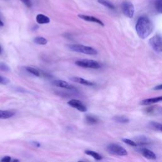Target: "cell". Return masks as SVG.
Returning <instances> with one entry per match:
<instances>
[{"mask_svg": "<svg viewBox=\"0 0 162 162\" xmlns=\"http://www.w3.org/2000/svg\"><path fill=\"white\" fill-rule=\"evenodd\" d=\"M155 7L158 11L160 13H162V1L161 0H157L156 1Z\"/></svg>", "mask_w": 162, "mask_h": 162, "instance_id": "d4e9b609", "label": "cell"}, {"mask_svg": "<svg viewBox=\"0 0 162 162\" xmlns=\"http://www.w3.org/2000/svg\"><path fill=\"white\" fill-rule=\"evenodd\" d=\"M70 80L74 82H76V83L81 84L84 85V86H95V84L93 82L86 80V79H83V78L79 77H72L70 78Z\"/></svg>", "mask_w": 162, "mask_h": 162, "instance_id": "30bf717a", "label": "cell"}, {"mask_svg": "<svg viewBox=\"0 0 162 162\" xmlns=\"http://www.w3.org/2000/svg\"><path fill=\"white\" fill-rule=\"evenodd\" d=\"M137 34L141 39H146L153 32V23L147 17H141L135 25Z\"/></svg>", "mask_w": 162, "mask_h": 162, "instance_id": "6da1fadb", "label": "cell"}, {"mask_svg": "<svg viewBox=\"0 0 162 162\" xmlns=\"http://www.w3.org/2000/svg\"><path fill=\"white\" fill-rule=\"evenodd\" d=\"M11 157H9V156H6V157H3L1 159V161H3V162H10L11 161Z\"/></svg>", "mask_w": 162, "mask_h": 162, "instance_id": "f1b7e54d", "label": "cell"}, {"mask_svg": "<svg viewBox=\"0 0 162 162\" xmlns=\"http://www.w3.org/2000/svg\"><path fill=\"white\" fill-rule=\"evenodd\" d=\"M75 65L80 67L86 68V69H98L101 68L100 65L98 61L93 60H89V59H82L75 61Z\"/></svg>", "mask_w": 162, "mask_h": 162, "instance_id": "3957f363", "label": "cell"}, {"mask_svg": "<svg viewBox=\"0 0 162 162\" xmlns=\"http://www.w3.org/2000/svg\"><path fill=\"white\" fill-rule=\"evenodd\" d=\"M98 2L99 4L103 5L104 7L109 8V9L111 10L115 9L114 5L110 1H108V0H98Z\"/></svg>", "mask_w": 162, "mask_h": 162, "instance_id": "d6986e66", "label": "cell"}, {"mask_svg": "<svg viewBox=\"0 0 162 162\" xmlns=\"http://www.w3.org/2000/svg\"><path fill=\"white\" fill-rule=\"evenodd\" d=\"M25 69H26V70L28 72H29L31 74L34 75L36 77H39L40 76V72L38 70H37L36 69H35V68L33 67H25Z\"/></svg>", "mask_w": 162, "mask_h": 162, "instance_id": "603a6c76", "label": "cell"}, {"mask_svg": "<svg viewBox=\"0 0 162 162\" xmlns=\"http://www.w3.org/2000/svg\"><path fill=\"white\" fill-rule=\"evenodd\" d=\"M115 121L120 123H127L129 122V119L124 116H115L113 119Z\"/></svg>", "mask_w": 162, "mask_h": 162, "instance_id": "7402d4cb", "label": "cell"}, {"mask_svg": "<svg viewBox=\"0 0 162 162\" xmlns=\"http://www.w3.org/2000/svg\"><path fill=\"white\" fill-rule=\"evenodd\" d=\"M0 70L3 72H8L10 70V68L7 64L4 63H0Z\"/></svg>", "mask_w": 162, "mask_h": 162, "instance_id": "484cf974", "label": "cell"}, {"mask_svg": "<svg viewBox=\"0 0 162 162\" xmlns=\"http://www.w3.org/2000/svg\"><path fill=\"white\" fill-rule=\"evenodd\" d=\"M78 17H79V18H80L82 20H85V21L96 23H98V24L103 26H103L105 25L104 23L101 20H100L99 19H98V18H96V17H95L80 14V15H78Z\"/></svg>", "mask_w": 162, "mask_h": 162, "instance_id": "ba28073f", "label": "cell"}, {"mask_svg": "<svg viewBox=\"0 0 162 162\" xmlns=\"http://www.w3.org/2000/svg\"><path fill=\"white\" fill-rule=\"evenodd\" d=\"M68 48L73 51L81 53L83 54L91 55H95L97 54V51L95 48L82 45H68Z\"/></svg>", "mask_w": 162, "mask_h": 162, "instance_id": "7a4b0ae2", "label": "cell"}, {"mask_svg": "<svg viewBox=\"0 0 162 162\" xmlns=\"http://www.w3.org/2000/svg\"><path fill=\"white\" fill-rule=\"evenodd\" d=\"M34 43L39 45H45L48 43V40L43 37H36L33 40Z\"/></svg>", "mask_w": 162, "mask_h": 162, "instance_id": "44dd1931", "label": "cell"}, {"mask_svg": "<svg viewBox=\"0 0 162 162\" xmlns=\"http://www.w3.org/2000/svg\"><path fill=\"white\" fill-rule=\"evenodd\" d=\"M122 10L123 13L129 18H133L135 12L134 5L131 2L124 1L122 4Z\"/></svg>", "mask_w": 162, "mask_h": 162, "instance_id": "8992f818", "label": "cell"}, {"mask_svg": "<svg viewBox=\"0 0 162 162\" xmlns=\"http://www.w3.org/2000/svg\"><path fill=\"white\" fill-rule=\"evenodd\" d=\"M53 85H55V86H57L61 88H64V89H75V88L73 85L65 81H62V80L54 81L53 82Z\"/></svg>", "mask_w": 162, "mask_h": 162, "instance_id": "9c48e42d", "label": "cell"}, {"mask_svg": "<svg viewBox=\"0 0 162 162\" xmlns=\"http://www.w3.org/2000/svg\"><path fill=\"white\" fill-rule=\"evenodd\" d=\"M4 25V23L1 21V20L0 19V27H2V26Z\"/></svg>", "mask_w": 162, "mask_h": 162, "instance_id": "1f68e13d", "label": "cell"}, {"mask_svg": "<svg viewBox=\"0 0 162 162\" xmlns=\"http://www.w3.org/2000/svg\"><path fill=\"white\" fill-rule=\"evenodd\" d=\"M123 142L125 143V144H128L129 146H134V147H136L137 146V143L135 142V141H132L129 139H122Z\"/></svg>", "mask_w": 162, "mask_h": 162, "instance_id": "cb8c5ba5", "label": "cell"}, {"mask_svg": "<svg viewBox=\"0 0 162 162\" xmlns=\"http://www.w3.org/2000/svg\"><path fill=\"white\" fill-rule=\"evenodd\" d=\"M149 45L155 51H162V37L160 35H155L149 39Z\"/></svg>", "mask_w": 162, "mask_h": 162, "instance_id": "5b68a950", "label": "cell"}, {"mask_svg": "<svg viewBox=\"0 0 162 162\" xmlns=\"http://www.w3.org/2000/svg\"><path fill=\"white\" fill-rule=\"evenodd\" d=\"M1 52H2V49H1V46H0V53H1Z\"/></svg>", "mask_w": 162, "mask_h": 162, "instance_id": "d6a6232c", "label": "cell"}, {"mask_svg": "<svg viewBox=\"0 0 162 162\" xmlns=\"http://www.w3.org/2000/svg\"><path fill=\"white\" fill-rule=\"evenodd\" d=\"M161 101H162V96L159 97H155V98L144 99L141 102V104L142 105H150L152 104L157 103Z\"/></svg>", "mask_w": 162, "mask_h": 162, "instance_id": "7c38bea8", "label": "cell"}, {"mask_svg": "<svg viewBox=\"0 0 162 162\" xmlns=\"http://www.w3.org/2000/svg\"><path fill=\"white\" fill-rule=\"evenodd\" d=\"M141 152L144 157L147 159H149V160H156L157 158L155 153L149 149L142 148L141 149Z\"/></svg>", "mask_w": 162, "mask_h": 162, "instance_id": "8fae6325", "label": "cell"}, {"mask_svg": "<svg viewBox=\"0 0 162 162\" xmlns=\"http://www.w3.org/2000/svg\"><path fill=\"white\" fill-rule=\"evenodd\" d=\"M31 144L32 145H33L34 147H36V148H39L41 146V144L39 142H37V141H32Z\"/></svg>", "mask_w": 162, "mask_h": 162, "instance_id": "f546056e", "label": "cell"}, {"mask_svg": "<svg viewBox=\"0 0 162 162\" xmlns=\"http://www.w3.org/2000/svg\"><path fill=\"white\" fill-rule=\"evenodd\" d=\"M161 1H162V0H161Z\"/></svg>", "mask_w": 162, "mask_h": 162, "instance_id": "e575fe53", "label": "cell"}, {"mask_svg": "<svg viewBox=\"0 0 162 162\" xmlns=\"http://www.w3.org/2000/svg\"><path fill=\"white\" fill-rule=\"evenodd\" d=\"M85 153H86L87 155L92 157L96 160H101L103 158L102 156L101 155H99L98 153L94 151H91V150H86V151H85Z\"/></svg>", "mask_w": 162, "mask_h": 162, "instance_id": "e0dca14e", "label": "cell"}, {"mask_svg": "<svg viewBox=\"0 0 162 162\" xmlns=\"http://www.w3.org/2000/svg\"><path fill=\"white\" fill-rule=\"evenodd\" d=\"M85 120H86V122L88 124L90 125L96 124V123L98 122V118L95 116L91 115H86V118H85Z\"/></svg>", "mask_w": 162, "mask_h": 162, "instance_id": "ac0fdd59", "label": "cell"}, {"mask_svg": "<svg viewBox=\"0 0 162 162\" xmlns=\"http://www.w3.org/2000/svg\"><path fill=\"white\" fill-rule=\"evenodd\" d=\"M147 113L150 115H162V107L153 106L146 109Z\"/></svg>", "mask_w": 162, "mask_h": 162, "instance_id": "5bb4252c", "label": "cell"}, {"mask_svg": "<svg viewBox=\"0 0 162 162\" xmlns=\"http://www.w3.org/2000/svg\"><path fill=\"white\" fill-rule=\"evenodd\" d=\"M15 113L10 110H0V119H8L15 115Z\"/></svg>", "mask_w": 162, "mask_h": 162, "instance_id": "2e32d148", "label": "cell"}, {"mask_svg": "<svg viewBox=\"0 0 162 162\" xmlns=\"http://www.w3.org/2000/svg\"><path fill=\"white\" fill-rule=\"evenodd\" d=\"M13 161H19V160H13Z\"/></svg>", "mask_w": 162, "mask_h": 162, "instance_id": "836d02e7", "label": "cell"}, {"mask_svg": "<svg viewBox=\"0 0 162 162\" xmlns=\"http://www.w3.org/2000/svg\"><path fill=\"white\" fill-rule=\"evenodd\" d=\"M107 149L109 153L118 156L127 155V151L121 146L117 144H110L107 147Z\"/></svg>", "mask_w": 162, "mask_h": 162, "instance_id": "277c9868", "label": "cell"}, {"mask_svg": "<svg viewBox=\"0 0 162 162\" xmlns=\"http://www.w3.org/2000/svg\"><path fill=\"white\" fill-rule=\"evenodd\" d=\"M68 105L72 108H74L81 112H86L87 111V107L82 103L78 99H72L68 102Z\"/></svg>", "mask_w": 162, "mask_h": 162, "instance_id": "52a82bcc", "label": "cell"}, {"mask_svg": "<svg viewBox=\"0 0 162 162\" xmlns=\"http://www.w3.org/2000/svg\"><path fill=\"white\" fill-rule=\"evenodd\" d=\"M135 142L137 143V145L144 146L149 144L151 143V141L146 136H144V135H139V136H137V137L135 138Z\"/></svg>", "mask_w": 162, "mask_h": 162, "instance_id": "4fadbf2b", "label": "cell"}, {"mask_svg": "<svg viewBox=\"0 0 162 162\" xmlns=\"http://www.w3.org/2000/svg\"><path fill=\"white\" fill-rule=\"evenodd\" d=\"M23 4H24L26 7L28 8H31L32 6V3L31 0H20Z\"/></svg>", "mask_w": 162, "mask_h": 162, "instance_id": "83f0119b", "label": "cell"}, {"mask_svg": "<svg viewBox=\"0 0 162 162\" xmlns=\"http://www.w3.org/2000/svg\"><path fill=\"white\" fill-rule=\"evenodd\" d=\"M148 125L150 128H151L154 130L162 132V124L160 123L155 122H150L148 123Z\"/></svg>", "mask_w": 162, "mask_h": 162, "instance_id": "ffe728a7", "label": "cell"}, {"mask_svg": "<svg viewBox=\"0 0 162 162\" xmlns=\"http://www.w3.org/2000/svg\"><path fill=\"white\" fill-rule=\"evenodd\" d=\"M10 83V80L7 78L4 77L0 75V84L7 85Z\"/></svg>", "mask_w": 162, "mask_h": 162, "instance_id": "4316f807", "label": "cell"}, {"mask_svg": "<svg viewBox=\"0 0 162 162\" xmlns=\"http://www.w3.org/2000/svg\"><path fill=\"white\" fill-rule=\"evenodd\" d=\"M36 22L39 24H46L50 22V19L43 14H38L36 16Z\"/></svg>", "mask_w": 162, "mask_h": 162, "instance_id": "9a60e30c", "label": "cell"}, {"mask_svg": "<svg viewBox=\"0 0 162 162\" xmlns=\"http://www.w3.org/2000/svg\"><path fill=\"white\" fill-rule=\"evenodd\" d=\"M153 89L156 90V91H159V90H162V84L160 85H158V86H155L154 88H153Z\"/></svg>", "mask_w": 162, "mask_h": 162, "instance_id": "4dcf8cb0", "label": "cell"}]
</instances>
